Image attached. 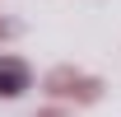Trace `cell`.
Returning a JSON list of instances; mask_svg holds the SVG:
<instances>
[{
    "label": "cell",
    "mask_w": 121,
    "mask_h": 117,
    "mask_svg": "<svg viewBox=\"0 0 121 117\" xmlns=\"http://www.w3.org/2000/svg\"><path fill=\"white\" fill-rule=\"evenodd\" d=\"M28 84H33V75H28V66H23V61L0 56V98H19Z\"/></svg>",
    "instance_id": "6da1fadb"
}]
</instances>
